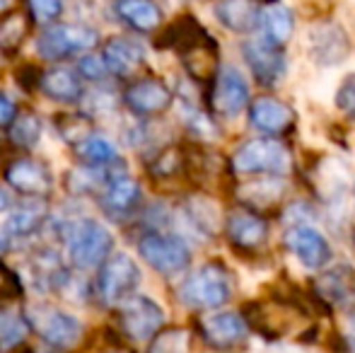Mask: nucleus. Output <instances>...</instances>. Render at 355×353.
I'll use <instances>...</instances> for the list:
<instances>
[{
    "label": "nucleus",
    "instance_id": "obj_8",
    "mask_svg": "<svg viewBox=\"0 0 355 353\" xmlns=\"http://www.w3.org/2000/svg\"><path fill=\"white\" fill-rule=\"evenodd\" d=\"M27 322L29 329H37V334L46 344L56 346V349H73L83 339V322L71 312L61 310V307H32L27 315Z\"/></svg>",
    "mask_w": 355,
    "mask_h": 353
},
{
    "label": "nucleus",
    "instance_id": "obj_12",
    "mask_svg": "<svg viewBox=\"0 0 355 353\" xmlns=\"http://www.w3.org/2000/svg\"><path fill=\"white\" fill-rule=\"evenodd\" d=\"M249 104V83L237 66H223L215 78L213 109L225 119H237Z\"/></svg>",
    "mask_w": 355,
    "mask_h": 353
},
{
    "label": "nucleus",
    "instance_id": "obj_22",
    "mask_svg": "<svg viewBox=\"0 0 355 353\" xmlns=\"http://www.w3.org/2000/svg\"><path fill=\"white\" fill-rule=\"evenodd\" d=\"M215 17L223 27L230 32L247 34L259 27V15H261V5L244 3V0H234V3H220L213 8Z\"/></svg>",
    "mask_w": 355,
    "mask_h": 353
},
{
    "label": "nucleus",
    "instance_id": "obj_10",
    "mask_svg": "<svg viewBox=\"0 0 355 353\" xmlns=\"http://www.w3.org/2000/svg\"><path fill=\"white\" fill-rule=\"evenodd\" d=\"M119 322L126 336L133 341H148L162 329L164 310L159 302H155L148 295H133L119 307Z\"/></svg>",
    "mask_w": 355,
    "mask_h": 353
},
{
    "label": "nucleus",
    "instance_id": "obj_36",
    "mask_svg": "<svg viewBox=\"0 0 355 353\" xmlns=\"http://www.w3.org/2000/svg\"><path fill=\"white\" fill-rule=\"evenodd\" d=\"M17 117V107L5 92H0V126H10Z\"/></svg>",
    "mask_w": 355,
    "mask_h": 353
},
{
    "label": "nucleus",
    "instance_id": "obj_19",
    "mask_svg": "<svg viewBox=\"0 0 355 353\" xmlns=\"http://www.w3.org/2000/svg\"><path fill=\"white\" fill-rule=\"evenodd\" d=\"M259 27H261V42L283 49L295 34V12L290 5L271 3L261 5L259 15Z\"/></svg>",
    "mask_w": 355,
    "mask_h": 353
},
{
    "label": "nucleus",
    "instance_id": "obj_7",
    "mask_svg": "<svg viewBox=\"0 0 355 353\" xmlns=\"http://www.w3.org/2000/svg\"><path fill=\"white\" fill-rule=\"evenodd\" d=\"M304 51L314 66L336 68L351 56V42L341 24L322 19L304 32Z\"/></svg>",
    "mask_w": 355,
    "mask_h": 353
},
{
    "label": "nucleus",
    "instance_id": "obj_30",
    "mask_svg": "<svg viewBox=\"0 0 355 353\" xmlns=\"http://www.w3.org/2000/svg\"><path fill=\"white\" fill-rule=\"evenodd\" d=\"M42 131H44L42 119L32 112L17 114L15 121L10 123V138H12V143H17V146H22V148L37 146L39 138H42Z\"/></svg>",
    "mask_w": 355,
    "mask_h": 353
},
{
    "label": "nucleus",
    "instance_id": "obj_11",
    "mask_svg": "<svg viewBox=\"0 0 355 353\" xmlns=\"http://www.w3.org/2000/svg\"><path fill=\"white\" fill-rule=\"evenodd\" d=\"M242 53L252 76L261 85L276 87L288 76V58H285L283 49L271 46V44L261 42V39H249L242 46Z\"/></svg>",
    "mask_w": 355,
    "mask_h": 353
},
{
    "label": "nucleus",
    "instance_id": "obj_24",
    "mask_svg": "<svg viewBox=\"0 0 355 353\" xmlns=\"http://www.w3.org/2000/svg\"><path fill=\"white\" fill-rule=\"evenodd\" d=\"M184 216L189 218L193 227L201 235H215L223 225V216H220L218 203L206 196H191L184 201Z\"/></svg>",
    "mask_w": 355,
    "mask_h": 353
},
{
    "label": "nucleus",
    "instance_id": "obj_23",
    "mask_svg": "<svg viewBox=\"0 0 355 353\" xmlns=\"http://www.w3.org/2000/svg\"><path fill=\"white\" fill-rule=\"evenodd\" d=\"M319 295L324 300L334 302V305H346L348 300L355 295V273L351 266H336L329 268L319 276L317 281Z\"/></svg>",
    "mask_w": 355,
    "mask_h": 353
},
{
    "label": "nucleus",
    "instance_id": "obj_17",
    "mask_svg": "<svg viewBox=\"0 0 355 353\" xmlns=\"http://www.w3.org/2000/svg\"><path fill=\"white\" fill-rule=\"evenodd\" d=\"M102 63L107 73L119 78H128L143 66L145 61V46L136 39L128 37H114L104 44L102 49Z\"/></svg>",
    "mask_w": 355,
    "mask_h": 353
},
{
    "label": "nucleus",
    "instance_id": "obj_9",
    "mask_svg": "<svg viewBox=\"0 0 355 353\" xmlns=\"http://www.w3.org/2000/svg\"><path fill=\"white\" fill-rule=\"evenodd\" d=\"M283 245L295 259L300 261L304 268L319 271L331 261L334 250L329 245V240L324 237V232H319L309 223H297V225H288L283 235Z\"/></svg>",
    "mask_w": 355,
    "mask_h": 353
},
{
    "label": "nucleus",
    "instance_id": "obj_2",
    "mask_svg": "<svg viewBox=\"0 0 355 353\" xmlns=\"http://www.w3.org/2000/svg\"><path fill=\"white\" fill-rule=\"evenodd\" d=\"M66 252L71 264L80 271L99 268L114 255V235L94 218H83L68 230Z\"/></svg>",
    "mask_w": 355,
    "mask_h": 353
},
{
    "label": "nucleus",
    "instance_id": "obj_16",
    "mask_svg": "<svg viewBox=\"0 0 355 353\" xmlns=\"http://www.w3.org/2000/svg\"><path fill=\"white\" fill-rule=\"evenodd\" d=\"M295 121V112L281 99L273 97H259L249 107V123L257 128L259 133H263V138L281 136L283 131H288Z\"/></svg>",
    "mask_w": 355,
    "mask_h": 353
},
{
    "label": "nucleus",
    "instance_id": "obj_34",
    "mask_svg": "<svg viewBox=\"0 0 355 353\" xmlns=\"http://www.w3.org/2000/svg\"><path fill=\"white\" fill-rule=\"evenodd\" d=\"M78 76L97 83V80H104V78H107L109 73H107V68H104L102 58L92 56V53H87V56L80 58V63H78Z\"/></svg>",
    "mask_w": 355,
    "mask_h": 353
},
{
    "label": "nucleus",
    "instance_id": "obj_29",
    "mask_svg": "<svg viewBox=\"0 0 355 353\" xmlns=\"http://www.w3.org/2000/svg\"><path fill=\"white\" fill-rule=\"evenodd\" d=\"M27 332H29L27 317L10 310V307H0V349L10 351L17 344H22Z\"/></svg>",
    "mask_w": 355,
    "mask_h": 353
},
{
    "label": "nucleus",
    "instance_id": "obj_6",
    "mask_svg": "<svg viewBox=\"0 0 355 353\" xmlns=\"http://www.w3.org/2000/svg\"><path fill=\"white\" fill-rule=\"evenodd\" d=\"M138 255L159 276H179L191 264V250L179 235L150 230L138 240Z\"/></svg>",
    "mask_w": 355,
    "mask_h": 353
},
{
    "label": "nucleus",
    "instance_id": "obj_4",
    "mask_svg": "<svg viewBox=\"0 0 355 353\" xmlns=\"http://www.w3.org/2000/svg\"><path fill=\"white\" fill-rule=\"evenodd\" d=\"M232 170L237 175L281 177L290 170V153L276 138H252L234 150Z\"/></svg>",
    "mask_w": 355,
    "mask_h": 353
},
{
    "label": "nucleus",
    "instance_id": "obj_25",
    "mask_svg": "<svg viewBox=\"0 0 355 353\" xmlns=\"http://www.w3.org/2000/svg\"><path fill=\"white\" fill-rule=\"evenodd\" d=\"M116 15L138 32H153L162 22V10L148 0H126L116 5Z\"/></svg>",
    "mask_w": 355,
    "mask_h": 353
},
{
    "label": "nucleus",
    "instance_id": "obj_31",
    "mask_svg": "<svg viewBox=\"0 0 355 353\" xmlns=\"http://www.w3.org/2000/svg\"><path fill=\"white\" fill-rule=\"evenodd\" d=\"M189 349H191V334L182 327H172L153 336L148 353H189Z\"/></svg>",
    "mask_w": 355,
    "mask_h": 353
},
{
    "label": "nucleus",
    "instance_id": "obj_20",
    "mask_svg": "<svg viewBox=\"0 0 355 353\" xmlns=\"http://www.w3.org/2000/svg\"><path fill=\"white\" fill-rule=\"evenodd\" d=\"M102 193H104V208L116 218L131 216V213L141 206V198H143L141 184L128 175H121V177L116 175L107 184V189H104Z\"/></svg>",
    "mask_w": 355,
    "mask_h": 353
},
{
    "label": "nucleus",
    "instance_id": "obj_14",
    "mask_svg": "<svg viewBox=\"0 0 355 353\" xmlns=\"http://www.w3.org/2000/svg\"><path fill=\"white\" fill-rule=\"evenodd\" d=\"M123 102L136 117H155L172 104V89L157 78H143L123 92Z\"/></svg>",
    "mask_w": 355,
    "mask_h": 353
},
{
    "label": "nucleus",
    "instance_id": "obj_13",
    "mask_svg": "<svg viewBox=\"0 0 355 353\" xmlns=\"http://www.w3.org/2000/svg\"><path fill=\"white\" fill-rule=\"evenodd\" d=\"M206 344L215 351H230L247 339V320L237 312H213L201 322Z\"/></svg>",
    "mask_w": 355,
    "mask_h": 353
},
{
    "label": "nucleus",
    "instance_id": "obj_37",
    "mask_svg": "<svg viewBox=\"0 0 355 353\" xmlns=\"http://www.w3.org/2000/svg\"><path fill=\"white\" fill-rule=\"evenodd\" d=\"M8 206H10V196H8V191H5V189L0 187V216H3V213L8 211Z\"/></svg>",
    "mask_w": 355,
    "mask_h": 353
},
{
    "label": "nucleus",
    "instance_id": "obj_32",
    "mask_svg": "<svg viewBox=\"0 0 355 353\" xmlns=\"http://www.w3.org/2000/svg\"><path fill=\"white\" fill-rule=\"evenodd\" d=\"M334 102H336V109L343 117L355 121V73L338 83L336 92H334Z\"/></svg>",
    "mask_w": 355,
    "mask_h": 353
},
{
    "label": "nucleus",
    "instance_id": "obj_39",
    "mask_svg": "<svg viewBox=\"0 0 355 353\" xmlns=\"http://www.w3.org/2000/svg\"><path fill=\"white\" fill-rule=\"evenodd\" d=\"M353 245H355V232H353Z\"/></svg>",
    "mask_w": 355,
    "mask_h": 353
},
{
    "label": "nucleus",
    "instance_id": "obj_21",
    "mask_svg": "<svg viewBox=\"0 0 355 353\" xmlns=\"http://www.w3.org/2000/svg\"><path fill=\"white\" fill-rule=\"evenodd\" d=\"M39 89L46 94L49 99H56V102L63 104H73L83 97V83H80V76L71 68H49L46 73H42L39 78Z\"/></svg>",
    "mask_w": 355,
    "mask_h": 353
},
{
    "label": "nucleus",
    "instance_id": "obj_35",
    "mask_svg": "<svg viewBox=\"0 0 355 353\" xmlns=\"http://www.w3.org/2000/svg\"><path fill=\"white\" fill-rule=\"evenodd\" d=\"M29 12L34 15V19L42 24H49L63 12V5L56 3V0H37V3L29 5Z\"/></svg>",
    "mask_w": 355,
    "mask_h": 353
},
{
    "label": "nucleus",
    "instance_id": "obj_33",
    "mask_svg": "<svg viewBox=\"0 0 355 353\" xmlns=\"http://www.w3.org/2000/svg\"><path fill=\"white\" fill-rule=\"evenodd\" d=\"M22 34H24V17L12 15V17L5 19L3 27H0V46L3 49L17 46L19 39H22Z\"/></svg>",
    "mask_w": 355,
    "mask_h": 353
},
{
    "label": "nucleus",
    "instance_id": "obj_15",
    "mask_svg": "<svg viewBox=\"0 0 355 353\" xmlns=\"http://www.w3.org/2000/svg\"><path fill=\"white\" fill-rule=\"evenodd\" d=\"M230 242L242 252H257L268 240V223L252 211H234L225 221Z\"/></svg>",
    "mask_w": 355,
    "mask_h": 353
},
{
    "label": "nucleus",
    "instance_id": "obj_1",
    "mask_svg": "<svg viewBox=\"0 0 355 353\" xmlns=\"http://www.w3.org/2000/svg\"><path fill=\"white\" fill-rule=\"evenodd\" d=\"M232 298V278L227 266L211 261L189 273L179 288V300L191 310H215Z\"/></svg>",
    "mask_w": 355,
    "mask_h": 353
},
{
    "label": "nucleus",
    "instance_id": "obj_38",
    "mask_svg": "<svg viewBox=\"0 0 355 353\" xmlns=\"http://www.w3.org/2000/svg\"><path fill=\"white\" fill-rule=\"evenodd\" d=\"M10 250V237H8V232L5 230H0V255L3 252H8Z\"/></svg>",
    "mask_w": 355,
    "mask_h": 353
},
{
    "label": "nucleus",
    "instance_id": "obj_18",
    "mask_svg": "<svg viewBox=\"0 0 355 353\" xmlns=\"http://www.w3.org/2000/svg\"><path fill=\"white\" fill-rule=\"evenodd\" d=\"M5 179L15 191L24 196H44L51 189V175L46 165L32 160V157H19L5 170Z\"/></svg>",
    "mask_w": 355,
    "mask_h": 353
},
{
    "label": "nucleus",
    "instance_id": "obj_27",
    "mask_svg": "<svg viewBox=\"0 0 355 353\" xmlns=\"http://www.w3.org/2000/svg\"><path fill=\"white\" fill-rule=\"evenodd\" d=\"M46 213H44V206L39 201H24L19 208H15L8 216V223H5V232L8 237L17 235H32V232L39 230V225L44 223Z\"/></svg>",
    "mask_w": 355,
    "mask_h": 353
},
{
    "label": "nucleus",
    "instance_id": "obj_26",
    "mask_svg": "<svg viewBox=\"0 0 355 353\" xmlns=\"http://www.w3.org/2000/svg\"><path fill=\"white\" fill-rule=\"evenodd\" d=\"M78 157L92 170H107L119 160V150L104 136H85L78 143Z\"/></svg>",
    "mask_w": 355,
    "mask_h": 353
},
{
    "label": "nucleus",
    "instance_id": "obj_5",
    "mask_svg": "<svg viewBox=\"0 0 355 353\" xmlns=\"http://www.w3.org/2000/svg\"><path fill=\"white\" fill-rule=\"evenodd\" d=\"M141 266L126 252H114L97 273V293L104 305L121 307L126 300L138 295L141 286Z\"/></svg>",
    "mask_w": 355,
    "mask_h": 353
},
{
    "label": "nucleus",
    "instance_id": "obj_3",
    "mask_svg": "<svg viewBox=\"0 0 355 353\" xmlns=\"http://www.w3.org/2000/svg\"><path fill=\"white\" fill-rule=\"evenodd\" d=\"M99 44V32L87 24H51L37 39V53L44 61H66L73 56H87Z\"/></svg>",
    "mask_w": 355,
    "mask_h": 353
},
{
    "label": "nucleus",
    "instance_id": "obj_28",
    "mask_svg": "<svg viewBox=\"0 0 355 353\" xmlns=\"http://www.w3.org/2000/svg\"><path fill=\"white\" fill-rule=\"evenodd\" d=\"M322 175H319V179H322V191L324 196L329 198V201L338 203L341 198L348 196V191H351V175H348V170L341 165L338 160H327L322 165Z\"/></svg>",
    "mask_w": 355,
    "mask_h": 353
}]
</instances>
